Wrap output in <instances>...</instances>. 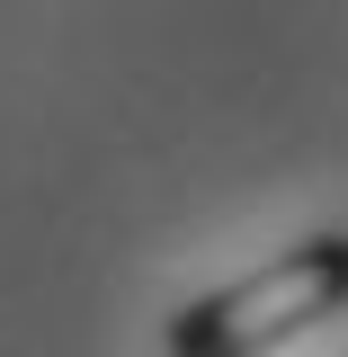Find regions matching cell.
Instances as JSON below:
<instances>
[{
    "label": "cell",
    "instance_id": "cell-1",
    "mask_svg": "<svg viewBox=\"0 0 348 357\" xmlns=\"http://www.w3.org/2000/svg\"><path fill=\"white\" fill-rule=\"evenodd\" d=\"M340 304H348V232H312L286 259H268L259 277H241L223 295H197L170 321V357H268L295 331L331 321Z\"/></svg>",
    "mask_w": 348,
    "mask_h": 357
}]
</instances>
